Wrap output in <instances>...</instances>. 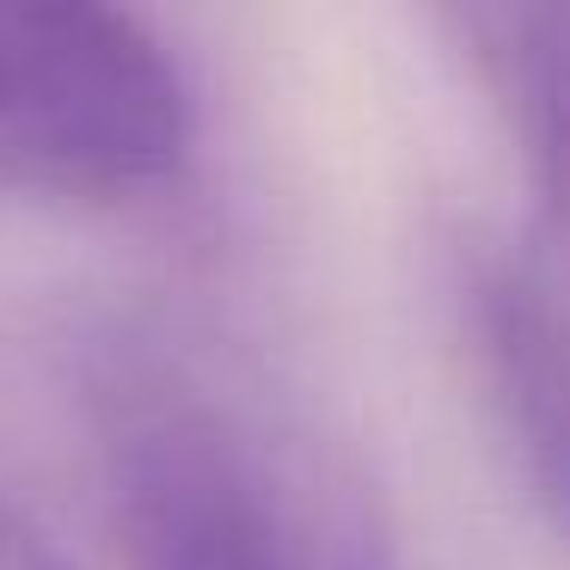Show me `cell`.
Wrapping results in <instances>:
<instances>
[{
  "label": "cell",
  "mask_w": 570,
  "mask_h": 570,
  "mask_svg": "<svg viewBox=\"0 0 570 570\" xmlns=\"http://www.w3.org/2000/svg\"><path fill=\"white\" fill-rule=\"evenodd\" d=\"M448 26L460 31L497 111L509 117L540 203V264L570 295V0L454 7Z\"/></svg>",
  "instance_id": "4"
},
{
  "label": "cell",
  "mask_w": 570,
  "mask_h": 570,
  "mask_svg": "<svg viewBox=\"0 0 570 570\" xmlns=\"http://www.w3.org/2000/svg\"><path fill=\"white\" fill-rule=\"evenodd\" d=\"M99 454L136 570H283L264 491L234 430L160 362L99 374Z\"/></svg>",
  "instance_id": "2"
},
{
  "label": "cell",
  "mask_w": 570,
  "mask_h": 570,
  "mask_svg": "<svg viewBox=\"0 0 570 570\" xmlns=\"http://www.w3.org/2000/svg\"><path fill=\"white\" fill-rule=\"evenodd\" d=\"M0 570H75L68 552L0 491Z\"/></svg>",
  "instance_id": "5"
},
{
  "label": "cell",
  "mask_w": 570,
  "mask_h": 570,
  "mask_svg": "<svg viewBox=\"0 0 570 570\" xmlns=\"http://www.w3.org/2000/svg\"><path fill=\"white\" fill-rule=\"evenodd\" d=\"M466 301L509 435L570 528V295L540 258L479 252Z\"/></svg>",
  "instance_id": "3"
},
{
  "label": "cell",
  "mask_w": 570,
  "mask_h": 570,
  "mask_svg": "<svg viewBox=\"0 0 570 570\" xmlns=\"http://www.w3.org/2000/svg\"><path fill=\"white\" fill-rule=\"evenodd\" d=\"M185 154V75L136 13L0 0V185L136 197Z\"/></svg>",
  "instance_id": "1"
}]
</instances>
